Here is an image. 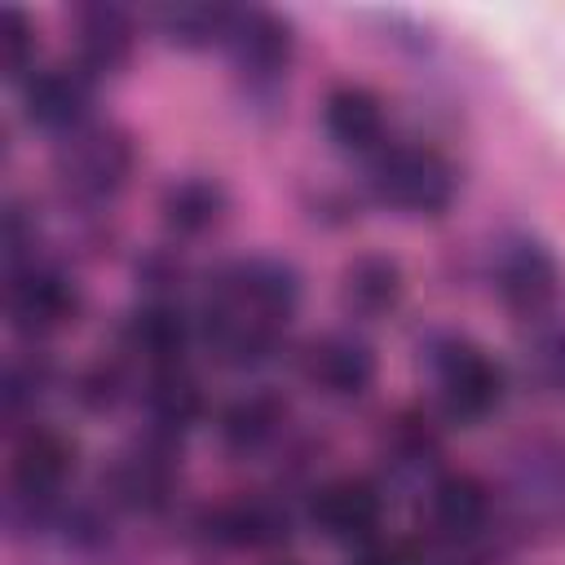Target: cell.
<instances>
[{
  "instance_id": "obj_1",
  "label": "cell",
  "mask_w": 565,
  "mask_h": 565,
  "mask_svg": "<svg viewBox=\"0 0 565 565\" xmlns=\"http://www.w3.org/2000/svg\"><path fill=\"white\" fill-rule=\"evenodd\" d=\"M132 168H137L132 137L119 124H102V119H88L53 150V181L62 199L88 212L110 207L128 190Z\"/></svg>"
},
{
  "instance_id": "obj_2",
  "label": "cell",
  "mask_w": 565,
  "mask_h": 565,
  "mask_svg": "<svg viewBox=\"0 0 565 565\" xmlns=\"http://www.w3.org/2000/svg\"><path fill=\"white\" fill-rule=\"evenodd\" d=\"M79 468V441L57 424H26L9 459V512H26L35 525H53L62 494Z\"/></svg>"
},
{
  "instance_id": "obj_3",
  "label": "cell",
  "mask_w": 565,
  "mask_h": 565,
  "mask_svg": "<svg viewBox=\"0 0 565 565\" xmlns=\"http://www.w3.org/2000/svg\"><path fill=\"white\" fill-rule=\"evenodd\" d=\"M366 185H371L380 207L428 221V216H441L455 203L459 172L441 150H433L424 141H411V146H384L371 159Z\"/></svg>"
},
{
  "instance_id": "obj_4",
  "label": "cell",
  "mask_w": 565,
  "mask_h": 565,
  "mask_svg": "<svg viewBox=\"0 0 565 565\" xmlns=\"http://www.w3.org/2000/svg\"><path fill=\"white\" fill-rule=\"evenodd\" d=\"M490 287L512 318L543 327L556 318V305L565 296V269L543 238L503 234L490 252Z\"/></svg>"
},
{
  "instance_id": "obj_5",
  "label": "cell",
  "mask_w": 565,
  "mask_h": 565,
  "mask_svg": "<svg viewBox=\"0 0 565 565\" xmlns=\"http://www.w3.org/2000/svg\"><path fill=\"white\" fill-rule=\"evenodd\" d=\"M428 362H433L437 406L450 424H463V428L486 424L508 402V371L481 344H472L463 335H450V340L433 344Z\"/></svg>"
},
{
  "instance_id": "obj_6",
  "label": "cell",
  "mask_w": 565,
  "mask_h": 565,
  "mask_svg": "<svg viewBox=\"0 0 565 565\" xmlns=\"http://www.w3.org/2000/svg\"><path fill=\"white\" fill-rule=\"evenodd\" d=\"M221 49L230 53L243 93L252 102H274L296 62V26L278 9H260V4L234 9Z\"/></svg>"
},
{
  "instance_id": "obj_7",
  "label": "cell",
  "mask_w": 565,
  "mask_h": 565,
  "mask_svg": "<svg viewBox=\"0 0 565 565\" xmlns=\"http://www.w3.org/2000/svg\"><path fill=\"white\" fill-rule=\"evenodd\" d=\"M300 296H305V282H300V269L291 260H282V256H238V260H225L207 278L203 300L230 305L247 318H260V322L287 331V322L300 309Z\"/></svg>"
},
{
  "instance_id": "obj_8",
  "label": "cell",
  "mask_w": 565,
  "mask_h": 565,
  "mask_svg": "<svg viewBox=\"0 0 565 565\" xmlns=\"http://www.w3.org/2000/svg\"><path fill=\"white\" fill-rule=\"evenodd\" d=\"M4 309H9V327L22 340L40 344V340L75 327V318L84 313V287L57 260H26V265L9 269Z\"/></svg>"
},
{
  "instance_id": "obj_9",
  "label": "cell",
  "mask_w": 565,
  "mask_h": 565,
  "mask_svg": "<svg viewBox=\"0 0 565 565\" xmlns=\"http://www.w3.org/2000/svg\"><path fill=\"white\" fill-rule=\"evenodd\" d=\"M177 472H181V441H168V437H154L141 428V437L132 446H124L110 459V468L102 472V494L119 512L154 516L172 503Z\"/></svg>"
},
{
  "instance_id": "obj_10",
  "label": "cell",
  "mask_w": 565,
  "mask_h": 565,
  "mask_svg": "<svg viewBox=\"0 0 565 565\" xmlns=\"http://www.w3.org/2000/svg\"><path fill=\"white\" fill-rule=\"evenodd\" d=\"M384 486L371 477H331L322 486L309 490L305 499V521L344 547H366L375 543L380 525H384Z\"/></svg>"
},
{
  "instance_id": "obj_11",
  "label": "cell",
  "mask_w": 565,
  "mask_h": 565,
  "mask_svg": "<svg viewBox=\"0 0 565 565\" xmlns=\"http://www.w3.org/2000/svg\"><path fill=\"white\" fill-rule=\"evenodd\" d=\"M300 380L327 397V402H358L371 384H375V349L358 335V331H327V335H313L300 358Z\"/></svg>"
},
{
  "instance_id": "obj_12",
  "label": "cell",
  "mask_w": 565,
  "mask_h": 565,
  "mask_svg": "<svg viewBox=\"0 0 565 565\" xmlns=\"http://www.w3.org/2000/svg\"><path fill=\"white\" fill-rule=\"evenodd\" d=\"M194 340H199V318H190L172 296H146L119 322V349L141 358L146 371L181 366Z\"/></svg>"
},
{
  "instance_id": "obj_13",
  "label": "cell",
  "mask_w": 565,
  "mask_h": 565,
  "mask_svg": "<svg viewBox=\"0 0 565 565\" xmlns=\"http://www.w3.org/2000/svg\"><path fill=\"white\" fill-rule=\"evenodd\" d=\"M71 40H75V66L93 79H106L132 62L137 18L115 0H88L71 9Z\"/></svg>"
},
{
  "instance_id": "obj_14",
  "label": "cell",
  "mask_w": 565,
  "mask_h": 565,
  "mask_svg": "<svg viewBox=\"0 0 565 565\" xmlns=\"http://www.w3.org/2000/svg\"><path fill=\"white\" fill-rule=\"evenodd\" d=\"M93 88H97V79L84 75L75 62L71 66H40L22 84V119L62 141L93 119Z\"/></svg>"
},
{
  "instance_id": "obj_15",
  "label": "cell",
  "mask_w": 565,
  "mask_h": 565,
  "mask_svg": "<svg viewBox=\"0 0 565 565\" xmlns=\"http://www.w3.org/2000/svg\"><path fill=\"white\" fill-rule=\"evenodd\" d=\"M203 539L230 552H265L291 539V512L282 508V499L269 494H243L230 503H216L203 512L199 521Z\"/></svg>"
},
{
  "instance_id": "obj_16",
  "label": "cell",
  "mask_w": 565,
  "mask_h": 565,
  "mask_svg": "<svg viewBox=\"0 0 565 565\" xmlns=\"http://www.w3.org/2000/svg\"><path fill=\"white\" fill-rule=\"evenodd\" d=\"M287 397L274 388H247L238 397H230L216 415V441L230 459H260L265 450H274L287 433Z\"/></svg>"
},
{
  "instance_id": "obj_17",
  "label": "cell",
  "mask_w": 565,
  "mask_h": 565,
  "mask_svg": "<svg viewBox=\"0 0 565 565\" xmlns=\"http://www.w3.org/2000/svg\"><path fill=\"white\" fill-rule=\"evenodd\" d=\"M322 132L331 141V150L353 154V159H375L388 141V119H384V102L380 93H371L366 84H335L322 97Z\"/></svg>"
},
{
  "instance_id": "obj_18",
  "label": "cell",
  "mask_w": 565,
  "mask_h": 565,
  "mask_svg": "<svg viewBox=\"0 0 565 565\" xmlns=\"http://www.w3.org/2000/svg\"><path fill=\"white\" fill-rule=\"evenodd\" d=\"M137 406H141V419H146V433L154 437H168V441H181L207 411V397H203V384L194 371L181 366H159V371H146L141 388H137Z\"/></svg>"
},
{
  "instance_id": "obj_19",
  "label": "cell",
  "mask_w": 565,
  "mask_h": 565,
  "mask_svg": "<svg viewBox=\"0 0 565 565\" xmlns=\"http://www.w3.org/2000/svg\"><path fill=\"white\" fill-rule=\"evenodd\" d=\"M402 296H406V274L384 252H362L344 260L340 282H335L340 313L353 322H384L388 313H397Z\"/></svg>"
},
{
  "instance_id": "obj_20",
  "label": "cell",
  "mask_w": 565,
  "mask_h": 565,
  "mask_svg": "<svg viewBox=\"0 0 565 565\" xmlns=\"http://www.w3.org/2000/svg\"><path fill=\"white\" fill-rule=\"evenodd\" d=\"M230 216V190L225 181L207 177V172H185L172 177L159 194V225L172 243H190L212 234L221 221Z\"/></svg>"
},
{
  "instance_id": "obj_21",
  "label": "cell",
  "mask_w": 565,
  "mask_h": 565,
  "mask_svg": "<svg viewBox=\"0 0 565 565\" xmlns=\"http://www.w3.org/2000/svg\"><path fill=\"white\" fill-rule=\"evenodd\" d=\"M424 508H428V525L437 539L446 543H468L477 539L486 525H490V508H494V494L481 477L472 472H441L428 481V494H424Z\"/></svg>"
},
{
  "instance_id": "obj_22",
  "label": "cell",
  "mask_w": 565,
  "mask_h": 565,
  "mask_svg": "<svg viewBox=\"0 0 565 565\" xmlns=\"http://www.w3.org/2000/svg\"><path fill=\"white\" fill-rule=\"evenodd\" d=\"M512 494L521 508H530V516L565 508V450L552 441H530L516 455Z\"/></svg>"
},
{
  "instance_id": "obj_23",
  "label": "cell",
  "mask_w": 565,
  "mask_h": 565,
  "mask_svg": "<svg viewBox=\"0 0 565 565\" xmlns=\"http://www.w3.org/2000/svg\"><path fill=\"white\" fill-rule=\"evenodd\" d=\"M230 13V4H159L150 22L172 49H207L225 40Z\"/></svg>"
},
{
  "instance_id": "obj_24",
  "label": "cell",
  "mask_w": 565,
  "mask_h": 565,
  "mask_svg": "<svg viewBox=\"0 0 565 565\" xmlns=\"http://www.w3.org/2000/svg\"><path fill=\"white\" fill-rule=\"evenodd\" d=\"M49 384H53V366H49V358H44L35 344L22 349V353H13V358L4 362V375H0V402H4V415H9V419L31 415Z\"/></svg>"
},
{
  "instance_id": "obj_25",
  "label": "cell",
  "mask_w": 565,
  "mask_h": 565,
  "mask_svg": "<svg viewBox=\"0 0 565 565\" xmlns=\"http://www.w3.org/2000/svg\"><path fill=\"white\" fill-rule=\"evenodd\" d=\"M525 375L552 393V397H565V322H543V327H530V344H525Z\"/></svg>"
},
{
  "instance_id": "obj_26",
  "label": "cell",
  "mask_w": 565,
  "mask_h": 565,
  "mask_svg": "<svg viewBox=\"0 0 565 565\" xmlns=\"http://www.w3.org/2000/svg\"><path fill=\"white\" fill-rule=\"evenodd\" d=\"M437 433L428 419L419 415H397L384 433V455L397 463V468H411V472H428L437 463Z\"/></svg>"
},
{
  "instance_id": "obj_27",
  "label": "cell",
  "mask_w": 565,
  "mask_h": 565,
  "mask_svg": "<svg viewBox=\"0 0 565 565\" xmlns=\"http://www.w3.org/2000/svg\"><path fill=\"white\" fill-rule=\"evenodd\" d=\"M71 393H75V402H79L88 415H110V411H119V402L132 397V384H128V375H124L119 362H106V358H102V362H88V366L75 375Z\"/></svg>"
},
{
  "instance_id": "obj_28",
  "label": "cell",
  "mask_w": 565,
  "mask_h": 565,
  "mask_svg": "<svg viewBox=\"0 0 565 565\" xmlns=\"http://www.w3.org/2000/svg\"><path fill=\"white\" fill-rule=\"evenodd\" d=\"M35 71V22L22 9H4V75L26 84Z\"/></svg>"
},
{
  "instance_id": "obj_29",
  "label": "cell",
  "mask_w": 565,
  "mask_h": 565,
  "mask_svg": "<svg viewBox=\"0 0 565 565\" xmlns=\"http://www.w3.org/2000/svg\"><path fill=\"white\" fill-rule=\"evenodd\" d=\"M349 565H419L402 543H366L358 547V556Z\"/></svg>"
},
{
  "instance_id": "obj_30",
  "label": "cell",
  "mask_w": 565,
  "mask_h": 565,
  "mask_svg": "<svg viewBox=\"0 0 565 565\" xmlns=\"http://www.w3.org/2000/svg\"><path fill=\"white\" fill-rule=\"evenodd\" d=\"M450 565H477V561H450Z\"/></svg>"
},
{
  "instance_id": "obj_31",
  "label": "cell",
  "mask_w": 565,
  "mask_h": 565,
  "mask_svg": "<svg viewBox=\"0 0 565 565\" xmlns=\"http://www.w3.org/2000/svg\"><path fill=\"white\" fill-rule=\"evenodd\" d=\"M278 565H296V561H278Z\"/></svg>"
}]
</instances>
